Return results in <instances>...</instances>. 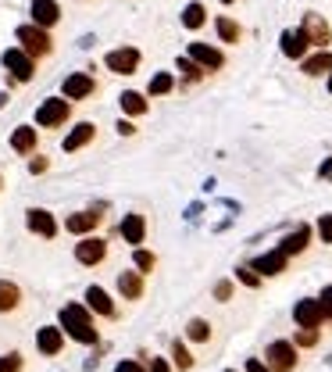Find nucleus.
Here are the masks:
<instances>
[{"label": "nucleus", "instance_id": "obj_1", "mask_svg": "<svg viewBox=\"0 0 332 372\" xmlns=\"http://www.w3.org/2000/svg\"><path fill=\"white\" fill-rule=\"evenodd\" d=\"M61 329L79 340V344H97V329H93V319L90 312L82 304H68V308H61Z\"/></svg>", "mask_w": 332, "mask_h": 372}, {"label": "nucleus", "instance_id": "obj_2", "mask_svg": "<svg viewBox=\"0 0 332 372\" xmlns=\"http://www.w3.org/2000/svg\"><path fill=\"white\" fill-rule=\"evenodd\" d=\"M18 39H22V50H26L29 57H43V54L54 50L50 36L39 29V26H22V29H18Z\"/></svg>", "mask_w": 332, "mask_h": 372}, {"label": "nucleus", "instance_id": "obj_3", "mask_svg": "<svg viewBox=\"0 0 332 372\" xmlns=\"http://www.w3.org/2000/svg\"><path fill=\"white\" fill-rule=\"evenodd\" d=\"M268 369L272 372H293V365H297V347L289 344V340H275L272 347H268Z\"/></svg>", "mask_w": 332, "mask_h": 372}, {"label": "nucleus", "instance_id": "obj_4", "mask_svg": "<svg viewBox=\"0 0 332 372\" xmlns=\"http://www.w3.org/2000/svg\"><path fill=\"white\" fill-rule=\"evenodd\" d=\"M0 61H4V68H8L14 79H22V82H29V79H32V72H36L32 57H29L22 47H18V50H4V57H0Z\"/></svg>", "mask_w": 332, "mask_h": 372}, {"label": "nucleus", "instance_id": "obj_5", "mask_svg": "<svg viewBox=\"0 0 332 372\" xmlns=\"http://www.w3.org/2000/svg\"><path fill=\"white\" fill-rule=\"evenodd\" d=\"M68 100H43L39 104V111H36V122L39 126H47V129H54V126H61V122L68 118Z\"/></svg>", "mask_w": 332, "mask_h": 372}, {"label": "nucleus", "instance_id": "obj_6", "mask_svg": "<svg viewBox=\"0 0 332 372\" xmlns=\"http://www.w3.org/2000/svg\"><path fill=\"white\" fill-rule=\"evenodd\" d=\"M293 319H297V326L300 329H318L322 326V319H325V312H322V304L318 301H297V308H293Z\"/></svg>", "mask_w": 332, "mask_h": 372}, {"label": "nucleus", "instance_id": "obj_7", "mask_svg": "<svg viewBox=\"0 0 332 372\" xmlns=\"http://www.w3.org/2000/svg\"><path fill=\"white\" fill-rule=\"evenodd\" d=\"M139 65V50L136 47H121V50H111L108 54V68L118 72V75H133Z\"/></svg>", "mask_w": 332, "mask_h": 372}, {"label": "nucleus", "instance_id": "obj_8", "mask_svg": "<svg viewBox=\"0 0 332 372\" xmlns=\"http://www.w3.org/2000/svg\"><path fill=\"white\" fill-rule=\"evenodd\" d=\"M300 32L307 36V44H315V47H325L329 39H332V32H329V26H325V18H322V15H307Z\"/></svg>", "mask_w": 332, "mask_h": 372}, {"label": "nucleus", "instance_id": "obj_9", "mask_svg": "<svg viewBox=\"0 0 332 372\" xmlns=\"http://www.w3.org/2000/svg\"><path fill=\"white\" fill-rule=\"evenodd\" d=\"M57 18H61L57 0H32V22H36L39 29H50V26H57Z\"/></svg>", "mask_w": 332, "mask_h": 372}, {"label": "nucleus", "instance_id": "obj_10", "mask_svg": "<svg viewBox=\"0 0 332 372\" xmlns=\"http://www.w3.org/2000/svg\"><path fill=\"white\" fill-rule=\"evenodd\" d=\"M104 254H108V243L97 240V236H86V240L75 247V258L82 265H97V261H104Z\"/></svg>", "mask_w": 332, "mask_h": 372}, {"label": "nucleus", "instance_id": "obj_11", "mask_svg": "<svg viewBox=\"0 0 332 372\" xmlns=\"http://www.w3.org/2000/svg\"><path fill=\"white\" fill-rule=\"evenodd\" d=\"M190 61H197L200 68H222V65H225L222 50L207 47V44H190Z\"/></svg>", "mask_w": 332, "mask_h": 372}, {"label": "nucleus", "instance_id": "obj_12", "mask_svg": "<svg viewBox=\"0 0 332 372\" xmlns=\"http://www.w3.org/2000/svg\"><path fill=\"white\" fill-rule=\"evenodd\" d=\"M29 230H32V233H39V236H47V240H54V236H57V222H54V215H50V212L32 208V212H29Z\"/></svg>", "mask_w": 332, "mask_h": 372}, {"label": "nucleus", "instance_id": "obj_13", "mask_svg": "<svg viewBox=\"0 0 332 372\" xmlns=\"http://www.w3.org/2000/svg\"><path fill=\"white\" fill-rule=\"evenodd\" d=\"M286 254L282 251H272V254H261L257 261H254V272H264V276H279V272H286Z\"/></svg>", "mask_w": 332, "mask_h": 372}, {"label": "nucleus", "instance_id": "obj_14", "mask_svg": "<svg viewBox=\"0 0 332 372\" xmlns=\"http://www.w3.org/2000/svg\"><path fill=\"white\" fill-rule=\"evenodd\" d=\"M93 93V79L90 75H68L65 79V97L68 100H82V97H90Z\"/></svg>", "mask_w": 332, "mask_h": 372}, {"label": "nucleus", "instance_id": "obj_15", "mask_svg": "<svg viewBox=\"0 0 332 372\" xmlns=\"http://www.w3.org/2000/svg\"><path fill=\"white\" fill-rule=\"evenodd\" d=\"M121 236L139 247L143 236H147V222H143V215H126V222H121Z\"/></svg>", "mask_w": 332, "mask_h": 372}, {"label": "nucleus", "instance_id": "obj_16", "mask_svg": "<svg viewBox=\"0 0 332 372\" xmlns=\"http://www.w3.org/2000/svg\"><path fill=\"white\" fill-rule=\"evenodd\" d=\"M61 344H65V337H61V329L47 326V329H39V337H36V347L43 351V355H57Z\"/></svg>", "mask_w": 332, "mask_h": 372}, {"label": "nucleus", "instance_id": "obj_17", "mask_svg": "<svg viewBox=\"0 0 332 372\" xmlns=\"http://www.w3.org/2000/svg\"><path fill=\"white\" fill-rule=\"evenodd\" d=\"M118 290L126 294L129 301H139L143 297V276L139 272H121L118 276Z\"/></svg>", "mask_w": 332, "mask_h": 372}, {"label": "nucleus", "instance_id": "obj_18", "mask_svg": "<svg viewBox=\"0 0 332 372\" xmlns=\"http://www.w3.org/2000/svg\"><path fill=\"white\" fill-rule=\"evenodd\" d=\"M86 304L93 308L97 315H115V304H111V297L100 290V286H90L86 290Z\"/></svg>", "mask_w": 332, "mask_h": 372}, {"label": "nucleus", "instance_id": "obj_19", "mask_svg": "<svg viewBox=\"0 0 332 372\" xmlns=\"http://www.w3.org/2000/svg\"><path fill=\"white\" fill-rule=\"evenodd\" d=\"M307 240H311V230H307V225H300L293 236H286V240L279 243V251H282L286 258H289V254H300L304 247H307Z\"/></svg>", "mask_w": 332, "mask_h": 372}, {"label": "nucleus", "instance_id": "obj_20", "mask_svg": "<svg viewBox=\"0 0 332 372\" xmlns=\"http://www.w3.org/2000/svg\"><path fill=\"white\" fill-rule=\"evenodd\" d=\"M90 140H93V126H90V122H82V126H75V129L68 133V140H65V151L72 154V151H79V147H86Z\"/></svg>", "mask_w": 332, "mask_h": 372}, {"label": "nucleus", "instance_id": "obj_21", "mask_svg": "<svg viewBox=\"0 0 332 372\" xmlns=\"http://www.w3.org/2000/svg\"><path fill=\"white\" fill-rule=\"evenodd\" d=\"M304 50H307L304 32H282V54L286 57H304Z\"/></svg>", "mask_w": 332, "mask_h": 372}, {"label": "nucleus", "instance_id": "obj_22", "mask_svg": "<svg viewBox=\"0 0 332 372\" xmlns=\"http://www.w3.org/2000/svg\"><path fill=\"white\" fill-rule=\"evenodd\" d=\"M97 222H100V215H97V212H79V215H72V218H68V230H72L75 236H82V233H90Z\"/></svg>", "mask_w": 332, "mask_h": 372}, {"label": "nucleus", "instance_id": "obj_23", "mask_svg": "<svg viewBox=\"0 0 332 372\" xmlns=\"http://www.w3.org/2000/svg\"><path fill=\"white\" fill-rule=\"evenodd\" d=\"M11 147H14L18 154H29V151L36 147V129H29V126L14 129V136H11Z\"/></svg>", "mask_w": 332, "mask_h": 372}, {"label": "nucleus", "instance_id": "obj_24", "mask_svg": "<svg viewBox=\"0 0 332 372\" xmlns=\"http://www.w3.org/2000/svg\"><path fill=\"white\" fill-rule=\"evenodd\" d=\"M121 111H126V115H143V111H147V100H143V93H136V90L121 93Z\"/></svg>", "mask_w": 332, "mask_h": 372}, {"label": "nucleus", "instance_id": "obj_25", "mask_svg": "<svg viewBox=\"0 0 332 372\" xmlns=\"http://www.w3.org/2000/svg\"><path fill=\"white\" fill-rule=\"evenodd\" d=\"M22 301V294H18V286L8 283V279H0V312H11V308Z\"/></svg>", "mask_w": 332, "mask_h": 372}, {"label": "nucleus", "instance_id": "obj_26", "mask_svg": "<svg viewBox=\"0 0 332 372\" xmlns=\"http://www.w3.org/2000/svg\"><path fill=\"white\" fill-rule=\"evenodd\" d=\"M329 68H332V54H329V50H322V54H315V57L304 61V72H307V75H322V72H329Z\"/></svg>", "mask_w": 332, "mask_h": 372}, {"label": "nucleus", "instance_id": "obj_27", "mask_svg": "<svg viewBox=\"0 0 332 372\" xmlns=\"http://www.w3.org/2000/svg\"><path fill=\"white\" fill-rule=\"evenodd\" d=\"M204 18H207L204 4H186V11H182V26H186V29H200Z\"/></svg>", "mask_w": 332, "mask_h": 372}, {"label": "nucleus", "instance_id": "obj_28", "mask_svg": "<svg viewBox=\"0 0 332 372\" xmlns=\"http://www.w3.org/2000/svg\"><path fill=\"white\" fill-rule=\"evenodd\" d=\"M218 36L225 39V44H236V39H240V26L233 22V18H218Z\"/></svg>", "mask_w": 332, "mask_h": 372}, {"label": "nucleus", "instance_id": "obj_29", "mask_svg": "<svg viewBox=\"0 0 332 372\" xmlns=\"http://www.w3.org/2000/svg\"><path fill=\"white\" fill-rule=\"evenodd\" d=\"M186 333H190V340H197V344H204L207 337H211V326H207L204 319H193L190 326H186Z\"/></svg>", "mask_w": 332, "mask_h": 372}, {"label": "nucleus", "instance_id": "obj_30", "mask_svg": "<svg viewBox=\"0 0 332 372\" xmlns=\"http://www.w3.org/2000/svg\"><path fill=\"white\" fill-rule=\"evenodd\" d=\"M172 86H175V82H172V75H168V72H161V75H154V79H150V93H154V97L168 93Z\"/></svg>", "mask_w": 332, "mask_h": 372}, {"label": "nucleus", "instance_id": "obj_31", "mask_svg": "<svg viewBox=\"0 0 332 372\" xmlns=\"http://www.w3.org/2000/svg\"><path fill=\"white\" fill-rule=\"evenodd\" d=\"M133 261H136V268H139V272H150V268H154V254H150V251H139V247H136Z\"/></svg>", "mask_w": 332, "mask_h": 372}, {"label": "nucleus", "instance_id": "obj_32", "mask_svg": "<svg viewBox=\"0 0 332 372\" xmlns=\"http://www.w3.org/2000/svg\"><path fill=\"white\" fill-rule=\"evenodd\" d=\"M179 72H182L186 79H200V72H204V68L197 65V61H190V57H182V61H179Z\"/></svg>", "mask_w": 332, "mask_h": 372}, {"label": "nucleus", "instance_id": "obj_33", "mask_svg": "<svg viewBox=\"0 0 332 372\" xmlns=\"http://www.w3.org/2000/svg\"><path fill=\"white\" fill-rule=\"evenodd\" d=\"M18 369H22V355H14V351H11V355L0 358V372H18Z\"/></svg>", "mask_w": 332, "mask_h": 372}, {"label": "nucleus", "instance_id": "obj_34", "mask_svg": "<svg viewBox=\"0 0 332 372\" xmlns=\"http://www.w3.org/2000/svg\"><path fill=\"white\" fill-rule=\"evenodd\" d=\"M172 355H175V365H179V369H190V365H193L190 351H186L182 344H175V347H172Z\"/></svg>", "mask_w": 332, "mask_h": 372}, {"label": "nucleus", "instance_id": "obj_35", "mask_svg": "<svg viewBox=\"0 0 332 372\" xmlns=\"http://www.w3.org/2000/svg\"><path fill=\"white\" fill-rule=\"evenodd\" d=\"M297 344H300V347H315V344H318V329H300V333H297Z\"/></svg>", "mask_w": 332, "mask_h": 372}, {"label": "nucleus", "instance_id": "obj_36", "mask_svg": "<svg viewBox=\"0 0 332 372\" xmlns=\"http://www.w3.org/2000/svg\"><path fill=\"white\" fill-rule=\"evenodd\" d=\"M236 276H240V283H246V286H257V283H261V276L254 272V268H236Z\"/></svg>", "mask_w": 332, "mask_h": 372}, {"label": "nucleus", "instance_id": "obj_37", "mask_svg": "<svg viewBox=\"0 0 332 372\" xmlns=\"http://www.w3.org/2000/svg\"><path fill=\"white\" fill-rule=\"evenodd\" d=\"M318 236H322L325 243H332V215H322V222H318Z\"/></svg>", "mask_w": 332, "mask_h": 372}, {"label": "nucleus", "instance_id": "obj_38", "mask_svg": "<svg viewBox=\"0 0 332 372\" xmlns=\"http://www.w3.org/2000/svg\"><path fill=\"white\" fill-rule=\"evenodd\" d=\"M318 304H322V312H325V319H332V286H325V290H322Z\"/></svg>", "mask_w": 332, "mask_h": 372}, {"label": "nucleus", "instance_id": "obj_39", "mask_svg": "<svg viewBox=\"0 0 332 372\" xmlns=\"http://www.w3.org/2000/svg\"><path fill=\"white\" fill-rule=\"evenodd\" d=\"M215 297H218V301H229V297H233V283L222 279V283L215 286Z\"/></svg>", "mask_w": 332, "mask_h": 372}, {"label": "nucleus", "instance_id": "obj_40", "mask_svg": "<svg viewBox=\"0 0 332 372\" xmlns=\"http://www.w3.org/2000/svg\"><path fill=\"white\" fill-rule=\"evenodd\" d=\"M115 372H143V365H139V362H118Z\"/></svg>", "mask_w": 332, "mask_h": 372}, {"label": "nucleus", "instance_id": "obj_41", "mask_svg": "<svg viewBox=\"0 0 332 372\" xmlns=\"http://www.w3.org/2000/svg\"><path fill=\"white\" fill-rule=\"evenodd\" d=\"M47 165H50L47 158H32V165H29V169H32V172L39 176V172H47Z\"/></svg>", "mask_w": 332, "mask_h": 372}, {"label": "nucleus", "instance_id": "obj_42", "mask_svg": "<svg viewBox=\"0 0 332 372\" xmlns=\"http://www.w3.org/2000/svg\"><path fill=\"white\" fill-rule=\"evenodd\" d=\"M246 372H272V369H268L264 362H257V358H251L246 362Z\"/></svg>", "mask_w": 332, "mask_h": 372}, {"label": "nucleus", "instance_id": "obj_43", "mask_svg": "<svg viewBox=\"0 0 332 372\" xmlns=\"http://www.w3.org/2000/svg\"><path fill=\"white\" fill-rule=\"evenodd\" d=\"M150 372H168V362H164V358H154V362H150Z\"/></svg>", "mask_w": 332, "mask_h": 372}, {"label": "nucleus", "instance_id": "obj_44", "mask_svg": "<svg viewBox=\"0 0 332 372\" xmlns=\"http://www.w3.org/2000/svg\"><path fill=\"white\" fill-rule=\"evenodd\" d=\"M118 133H121V136H133L136 129H133V122H118Z\"/></svg>", "mask_w": 332, "mask_h": 372}, {"label": "nucleus", "instance_id": "obj_45", "mask_svg": "<svg viewBox=\"0 0 332 372\" xmlns=\"http://www.w3.org/2000/svg\"><path fill=\"white\" fill-rule=\"evenodd\" d=\"M322 176H332V158H329V161L322 165Z\"/></svg>", "mask_w": 332, "mask_h": 372}, {"label": "nucleus", "instance_id": "obj_46", "mask_svg": "<svg viewBox=\"0 0 332 372\" xmlns=\"http://www.w3.org/2000/svg\"><path fill=\"white\" fill-rule=\"evenodd\" d=\"M4 104H8V97H4V93H0V108H4Z\"/></svg>", "mask_w": 332, "mask_h": 372}, {"label": "nucleus", "instance_id": "obj_47", "mask_svg": "<svg viewBox=\"0 0 332 372\" xmlns=\"http://www.w3.org/2000/svg\"><path fill=\"white\" fill-rule=\"evenodd\" d=\"M329 72H332V68H329ZM329 93H332V75H329Z\"/></svg>", "mask_w": 332, "mask_h": 372}, {"label": "nucleus", "instance_id": "obj_48", "mask_svg": "<svg viewBox=\"0 0 332 372\" xmlns=\"http://www.w3.org/2000/svg\"><path fill=\"white\" fill-rule=\"evenodd\" d=\"M222 4H233V0H222Z\"/></svg>", "mask_w": 332, "mask_h": 372}]
</instances>
